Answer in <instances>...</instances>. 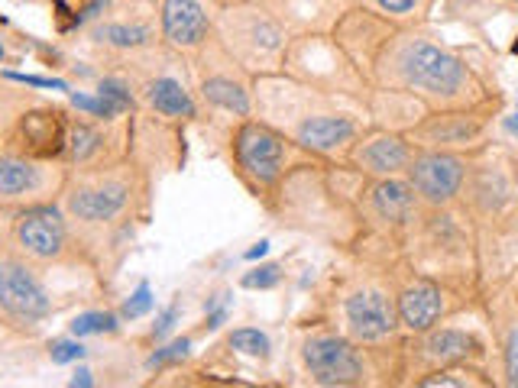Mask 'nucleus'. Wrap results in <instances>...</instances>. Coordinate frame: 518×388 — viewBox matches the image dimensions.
<instances>
[{"instance_id": "7ed1b4c3", "label": "nucleus", "mask_w": 518, "mask_h": 388, "mask_svg": "<svg viewBox=\"0 0 518 388\" xmlns=\"http://www.w3.org/2000/svg\"><path fill=\"white\" fill-rule=\"evenodd\" d=\"M292 140L263 120H240V127L230 136V156H234V172L256 198L276 188L285 169H289Z\"/></svg>"}, {"instance_id": "2eb2a0df", "label": "nucleus", "mask_w": 518, "mask_h": 388, "mask_svg": "<svg viewBox=\"0 0 518 388\" xmlns=\"http://www.w3.org/2000/svg\"><path fill=\"white\" fill-rule=\"evenodd\" d=\"M46 198V165L7 152L0 156V204H39Z\"/></svg>"}, {"instance_id": "ea45409f", "label": "nucleus", "mask_w": 518, "mask_h": 388, "mask_svg": "<svg viewBox=\"0 0 518 388\" xmlns=\"http://www.w3.org/2000/svg\"><path fill=\"white\" fill-rule=\"evenodd\" d=\"M506 127H509V133L518 136V114H515V117H506Z\"/></svg>"}, {"instance_id": "72a5a7b5", "label": "nucleus", "mask_w": 518, "mask_h": 388, "mask_svg": "<svg viewBox=\"0 0 518 388\" xmlns=\"http://www.w3.org/2000/svg\"><path fill=\"white\" fill-rule=\"evenodd\" d=\"M52 10H56V26L59 33H72L78 30V7H72L68 0H52Z\"/></svg>"}, {"instance_id": "a19ab883", "label": "nucleus", "mask_w": 518, "mask_h": 388, "mask_svg": "<svg viewBox=\"0 0 518 388\" xmlns=\"http://www.w3.org/2000/svg\"><path fill=\"white\" fill-rule=\"evenodd\" d=\"M512 55H515V59H518V36H515V43H512Z\"/></svg>"}, {"instance_id": "473e14b6", "label": "nucleus", "mask_w": 518, "mask_h": 388, "mask_svg": "<svg viewBox=\"0 0 518 388\" xmlns=\"http://www.w3.org/2000/svg\"><path fill=\"white\" fill-rule=\"evenodd\" d=\"M98 94H104L107 101L120 104L124 110H130V107H133V91L124 85V81H117V78H104L101 85H98Z\"/></svg>"}, {"instance_id": "79ce46f5", "label": "nucleus", "mask_w": 518, "mask_h": 388, "mask_svg": "<svg viewBox=\"0 0 518 388\" xmlns=\"http://www.w3.org/2000/svg\"><path fill=\"white\" fill-rule=\"evenodd\" d=\"M509 4H512V7H518V0H509Z\"/></svg>"}, {"instance_id": "7c9ffc66", "label": "nucleus", "mask_w": 518, "mask_h": 388, "mask_svg": "<svg viewBox=\"0 0 518 388\" xmlns=\"http://www.w3.org/2000/svg\"><path fill=\"white\" fill-rule=\"evenodd\" d=\"M373 4L383 10L389 20H408V17H418V13L428 7V0H373Z\"/></svg>"}, {"instance_id": "5701e85b", "label": "nucleus", "mask_w": 518, "mask_h": 388, "mask_svg": "<svg viewBox=\"0 0 518 388\" xmlns=\"http://www.w3.org/2000/svg\"><path fill=\"white\" fill-rule=\"evenodd\" d=\"M72 337H101V334H117L120 330V317L114 311H85L78 314L72 324Z\"/></svg>"}, {"instance_id": "aec40b11", "label": "nucleus", "mask_w": 518, "mask_h": 388, "mask_svg": "<svg viewBox=\"0 0 518 388\" xmlns=\"http://www.w3.org/2000/svg\"><path fill=\"white\" fill-rule=\"evenodd\" d=\"M107 149V136L98 123H91L85 117L68 120V143H65V162L75 165V169H94L98 159Z\"/></svg>"}, {"instance_id": "f257e3e1", "label": "nucleus", "mask_w": 518, "mask_h": 388, "mask_svg": "<svg viewBox=\"0 0 518 388\" xmlns=\"http://www.w3.org/2000/svg\"><path fill=\"white\" fill-rule=\"evenodd\" d=\"M389 59L402 85L428 101H441L444 107H467L480 97L470 65L431 39H399L389 49Z\"/></svg>"}, {"instance_id": "c85d7f7f", "label": "nucleus", "mask_w": 518, "mask_h": 388, "mask_svg": "<svg viewBox=\"0 0 518 388\" xmlns=\"http://www.w3.org/2000/svg\"><path fill=\"white\" fill-rule=\"evenodd\" d=\"M282 282V266L279 262H269V266H256V269H250L247 275H243L240 279V285L243 288H276Z\"/></svg>"}, {"instance_id": "6e6552de", "label": "nucleus", "mask_w": 518, "mask_h": 388, "mask_svg": "<svg viewBox=\"0 0 518 388\" xmlns=\"http://www.w3.org/2000/svg\"><path fill=\"white\" fill-rule=\"evenodd\" d=\"M405 172H408V185L415 188L418 198L434 207L451 204L460 194L463 182H467V162L444 149L415 152V159L408 162Z\"/></svg>"}, {"instance_id": "4be33fe9", "label": "nucleus", "mask_w": 518, "mask_h": 388, "mask_svg": "<svg viewBox=\"0 0 518 388\" xmlns=\"http://www.w3.org/2000/svg\"><path fill=\"white\" fill-rule=\"evenodd\" d=\"M91 39L104 49L114 52H140L146 46H153V30L146 23H133V20H107L94 26Z\"/></svg>"}, {"instance_id": "9b49d317", "label": "nucleus", "mask_w": 518, "mask_h": 388, "mask_svg": "<svg viewBox=\"0 0 518 388\" xmlns=\"http://www.w3.org/2000/svg\"><path fill=\"white\" fill-rule=\"evenodd\" d=\"M344 317H347V330L353 340L363 343H376L395 334L399 327V311H395L392 298L379 288H360L353 291L344 304Z\"/></svg>"}, {"instance_id": "ddd939ff", "label": "nucleus", "mask_w": 518, "mask_h": 388, "mask_svg": "<svg viewBox=\"0 0 518 388\" xmlns=\"http://www.w3.org/2000/svg\"><path fill=\"white\" fill-rule=\"evenodd\" d=\"M292 136L298 146H305L311 152H337L350 146L360 136V123L350 114H298L292 123Z\"/></svg>"}, {"instance_id": "f03ea898", "label": "nucleus", "mask_w": 518, "mask_h": 388, "mask_svg": "<svg viewBox=\"0 0 518 388\" xmlns=\"http://www.w3.org/2000/svg\"><path fill=\"white\" fill-rule=\"evenodd\" d=\"M221 43L234 55V62L250 72H272L285 62L289 49V33L285 23L269 10H247V4L224 10L221 17Z\"/></svg>"}, {"instance_id": "c9c22d12", "label": "nucleus", "mask_w": 518, "mask_h": 388, "mask_svg": "<svg viewBox=\"0 0 518 388\" xmlns=\"http://www.w3.org/2000/svg\"><path fill=\"white\" fill-rule=\"evenodd\" d=\"M506 376L509 385H518V330H512L506 343Z\"/></svg>"}, {"instance_id": "a878e982", "label": "nucleus", "mask_w": 518, "mask_h": 388, "mask_svg": "<svg viewBox=\"0 0 518 388\" xmlns=\"http://www.w3.org/2000/svg\"><path fill=\"white\" fill-rule=\"evenodd\" d=\"M188 353H192V337H179V340H172V343L159 346V350L149 353V359H146V369L153 372V369L175 366V363H182V359H188Z\"/></svg>"}, {"instance_id": "393cba45", "label": "nucleus", "mask_w": 518, "mask_h": 388, "mask_svg": "<svg viewBox=\"0 0 518 388\" xmlns=\"http://www.w3.org/2000/svg\"><path fill=\"white\" fill-rule=\"evenodd\" d=\"M72 107H78L81 114H88V117H94V120H114V117H120L124 114V107L120 104H114V101H107L104 94H72Z\"/></svg>"}, {"instance_id": "bb28decb", "label": "nucleus", "mask_w": 518, "mask_h": 388, "mask_svg": "<svg viewBox=\"0 0 518 388\" xmlns=\"http://www.w3.org/2000/svg\"><path fill=\"white\" fill-rule=\"evenodd\" d=\"M476 372L470 369H460V363L454 366H441L438 372H431V376L425 379H418V385H425V388H434V385H486V379H473Z\"/></svg>"}, {"instance_id": "0eeeda50", "label": "nucleus", "mask_w": 518, "mask_h": 388, "mask_svg": "<svg viewBox=\"0 0 518 388\" xmlns=\"http://www.w3.org/2000/svg\"><path fill=\"white\" fill-rule=\"evenodd\" d=\"M68 117L59 107H30L17 117L10 133V152L36 162H56L65 156Z\"/></svg>"}, {"instance_id": "37998d69", "label": "nucleus", "mask_w": 518, "mask_h": 388, "mask_svg": "<svg viewBox=\"0 0 518 388\" xmlns=\"http://www.w3.org/2000/svg\"><path fill=\"white\" fill-rule=\"evenodd\" d=\"M0 59H4V49H0Z\"/></svg>"}, {"instance_id": "9d476101", "label": "nucleus", "mask_w": 518, "mask_h": 388, "mask_svg": "<svg viewBox=\"0 0 518 388\" xmlns=\"http://www.w3.org/2000/svg\"><path fill=\"white\" fill-rule=\"evenodd\" d=\"M162 39L175 52H201L214 39L217 23L201 0H162L159 7Z\"/></svg>"}, {"instance_id": "20e7f679", "label": "nucleus", "mask_w": 518, "mask_h": 388, "mask_svg": "<svg viewBox=\"0 0 518 388\" xmlns=\"http://www.w3.org/2000/svg\"><path fill=\"white\" fill-rule=\"evenodd\" d=\"M65 211L68 217L81 227H107L117 224L127 214L133 201V178L130 172H114V169H81L75 182L65 178Z\"/></svg>"}, {"instance_id": "f3484780", "label": "nucleus", "mask_w": 518, "mask_h": 388, "mask_svg": "<svg viewBox=\"0 0 518 388\" xmlns=\"http://www.w3.org/2000/svg\"><path fill=\"white\" fill-rule=\"evenodd\" d=\"M480 133H483V120L476 114H467V107H463V110H444V114L428 117L415 130V140H421L431 149H441V146L470 143L473 136H480Z\"/></svg>"}, {"instance_id": "dca6fc26", "label": "nucleus", "mask_w": 518, "mask_h": 388, "mask_svg": "<svg viewBox=\"0 0 518 388\" xmlns=\"http://www.w3.org/2000/svg\"><path fill=\"white\" fill-rule=\"evenodd\" d=\"M395 311H399V324L412 330V334H428L444 314V295L434 282L421 279L402 288L399 301H395Z\"/></svg>"}, {"instance_id": "f8f14e48", "label": "nucleus", "mask_w": 518, "mask_h": 388, "mask_svg": "<svg viewBox=\"0 0 518 388\" xmlns=\"http://www.w3.org/2000/svg\"><path fill=\"white\" fill-rule=\"evenodd\" d=\"M224 43L217 39V55L211 59V65L204 68L201 78H198V91H201V101L211 104L217 110H227L240 120H247L253 114V101H250V88L234 75V68H221L224 65Z\"/></svg>"}, {"instance_id": "1a4fd4ad", "label": "nucleus", "mask_w": 518, "mask_h": 388, "mask_svg": "<svg viewBox=\"0 0 518 388\" xmlns=\"http://www.w3.org/2000/svg\"><path fill=\"white\" fill-rule=\"evenodd\" d=\"M302 359L318 385H360L366 379L360 350L344 337H311Z\"/></svg>"}, {"instance_id": "6ab92c4d", "label": "nucleus", "mask_w": 518, "mask_h": 388, "mask_svg": "<svg viewBox=\"0 0 518 388\" xmlns=\"http://www.w3.org/2000/svg\"><path fill=\"white\" fill-rule=\"evenodd\" d=\"M373 214L386 224H408L418 214V194L412 185L395 182V178H379L370 188Z\"/></svg>"}, {"instance_id": "39448f33", "label": "nucleus", "mask_w": 518, "mask_h": 388, "mask_svg": "<svg viewBox=\"0 0 518 388\" xmlns=\"http://www.w3.org/2000/svg\"><path fill=\"white\" fill-rule=\"evenodd\" d=\"M0 314L30 330L52 317V298L46 285L20 259H0Z\"/></svg>"}, {"instance_id": "c756f323", "label": "nucleus", "mask_w": 518, "mask_h": 388, "mask_svg": "<svg viewBox=\"0 0 518 388\" xmlns=\"http://www.w3.org/2000/svg\"><path fill=\"white\" fill-rule=\"evenodd\" d=\"M88 356V346H81L78 337L75 340H52L49 343V359L56 366H68V363H78V359Z\"/></svg>"}, {"instance_id": "58836bf2", "label": "nucleus", "mask_w": 518, "mask_h": 388, "mask_svg": "<svg viewBox=\"0 0 518 388\" xmlns=\"http://www.w3.org/2000/svg\"><path fill=\"white\" fill-rule=\"evenodd\" d=\"M221 10H230V7H240V4H250V0H214Z\"/></svg>"}, {"instance_id": "e433bc0d", "label": "nucleus", "mask_w": 518, "mask_h": 388, "mask_svg": "<svg viewBox=\"0 0 518 388\" xmlns=\"http://www.w3.org/2000/svg\"><path fill=\"white\" fill-rule=\"evenodd\" d=\"M266 253H269V240H259L253 249H247V259H250V262H253V259H263Z\"/></svg>"}, {"instance_id": "b1692460", "label": "nucleus", "mask_w": 518, "mask_h": 388, "mask_svg": "<svg viewBox=\"0 0 518 388\" xmlns=\"http://www.w3.org/2000/svg\"><path fill=\"white\" fill-rule=\"evenodd\" d=\"M227 343H230V350H237V353L250 356V359H269V350H272L269 337L263 334V330H256V327L234 330V334L227 337Z\"/></svg>"}, {"instance_id": "cd10ccee", "label": "nucleus", "mask_w": 518, "mask_h": 388, "mask_svg": "<svg viewBox=\"0 0 518 388\" xmlns=\"http://www.w3.org/2000/svg\"><path fill=\"white\" fill-rule=\"evenodd\" d=\"M153 304H156L153 288H149V282H140V285H136L133 295L124 301V317H127V321H136V317H146L149 311H153Z\"/></svg>"}, {"instance_id": "4c0bfd02", "label": "nucleus", "mask_w": 518, "mask_h": 388, "mask_svg": "<svg viewBox=\"0 0 518 388\" xmlns=\"http://www.w3.org/2000/svg\"><path fill=\"white\" fill-rule=\"evenodd\" d=\"M72 385H75V388H78V385H81V388H88V385H94V379H91V372H88V369H78V372H75V379H72Z\"/></svg>"}, {"instance_id": "4468645a", "label": "nucleus", "mask_w": 518, "mask_h": 388, "mask_svg": "<svg viewBox=\"0 0 518 388\" xmlns=\"http://www.w3.org/2000/svg\"><path fill=\"white\" fill-rule=\"evenodd\" d=\"M350 159L357 162V169L376 178H392L395 172L408 169V162L415 159V146L399 133H373L366 140L353 143Z\"/></svg>"}, {"instance_id": "a211bd4d", "label": "nucleus", "mask_w": 518, "mask_h": 388, "mask_svg": "<svg viewBox=\"0 0 518 388\" xmlns=\"http://www.w3.org/2000/svg\"><path fill=\"white\" fill-rule=\"evenodd\" d=\"M143 97H146V104L153 107L159 117H166V120L182 123V120H195L198 117V104H195L192 91H188L182 81L172 78V75L149 78L146 85H143Z\"/></svg>"}, {"instance_id": "412c9836", "label": "nucleus", "mask_w": 518, "mask_h": 388, "mask_svg": "<svg viewBox=\"0 0 518 388\" xmlns=\"http://www.w3.org/2000/svg\"><path fill=\"white\" fill-rule=\"evenodd\" d=\"M425 356L431 363H441V366H454V363H467L470 356H480V340L467 330H428L425 337Z\"/></svg>"}, {"instance_id": "423d86ee", "label": "nucleus", "mask_w": 518, "mask_h": 388, "mask_svg": "<svg viewBox=\"0 0 518 388\" xmlns=\"http://www.w3.org/2000/svg\"><path fill=\"white\" fill-rule=\"evenodd\" d=\"M13 243L33 262H59L68 253V224L52 204H26L13 217Z\"/></svg>"}, {"instance_id": "f704fd0d", "label": "nucleus", "mask_w": 518, "mask_h": 388, "mask_svg": "<svg viewBox=\"0 0 518 388\" xmlns=\"http://www.w3.org/2000/svg\"><path fill=\"white\" fill-rule=\"evenodd\" d=\"M7 78L20 81V85H33V88H52V91H68L65 81L59 78H39V75H20V72H10Z\"/></svg>"}, {"instance_id": "2f4dec72", "label": "nucleus", "mask_w": 518, "mask_h": 388, "mask_svg": "<svg viewBox=\"0 0 518 388\" xmlns=\"http://www.w3.org/2000/svg\"><path fill=\"white\" fill-rule=\"evenodd\" d=\"M179 321H182V304H179V301H172L169 308H162V311H159L156 324L149 327V340H166Z\"/></svg>"}]
</instances>
